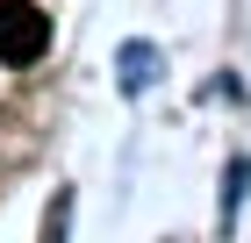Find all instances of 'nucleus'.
Masks as SVG:
<instances>
[{
    "mask_svg": "<svg viewBox=\"0 0 251 243\" xmlns=\"http://www.w3.org/2000/svg\"><path fill=\"white\" fill-rule=\"evenodd\" d=\"M50 50V15L36 0H0V65H36Z\"/></svg>",
    "mask_w": 251,
    "mask_h": 243,
    "instance_id": "nucleus-1",
    "label": "nucleus"
},
{
    "mask_svg": "<svg viewBox=\"0 0 251 243\" xmlns=\"http://www.w3.org/2000/svg\"><path fill=\"white\" fill-rule=\"evenodd\" d=\"M65 215H72V200L58 193V200H50V222H43V243H65Z\"/></svg>",
    "mask_w": 251,
    "mask_h": 243,
    "instance_id": "nucleus-3",
    "label": "nucleus"
},
{
    "mask_svg": "<svg viewBox=\"0 0 251 243\" xmlns=\"http://www.w3.org/2000/svg\"><path fill=\"white\" fill-rule=\"evenodd\" d=\"M122 79H129V86L151 79V43H129V50H122Z\"/></svg>",
    "mask_w": 251,
    "mask_h": 243,
    "instance_id": "nucleus-2",
    "label": "nucleus"
}]
</instances>
